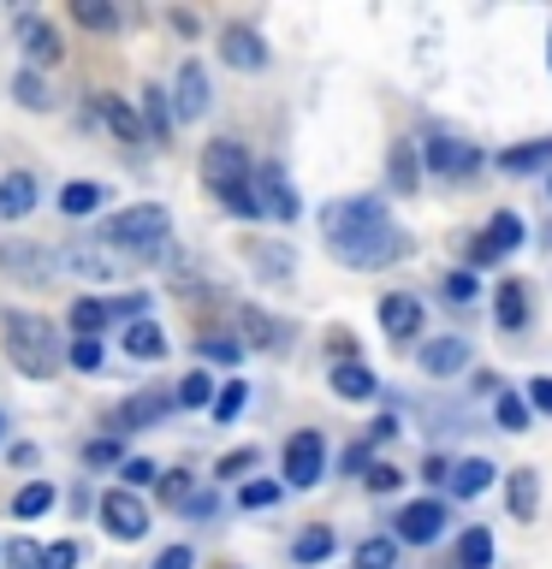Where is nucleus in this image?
<instances>
[{
    "instance_id": "nucleus-58",
    "label": "nucleus",
    "mask_w": 552,
    "mask_h": 569,
    "mask_svg": "<svg viewBox=\"0 0 552 569\" xmlns=\"http://www.w3.org/2000/svg\"><path fill=\"white\" fill-rule=\"evenodd\" d=\"M493 261H499L493 238H475V243H470V267H493Z\"/></svg>"
},
{
    "instance_id": "nucleus-40",
    "label": "nucleus",
    "mask_w": 552,
    "mask_h": 569,
    "mask_svg": "<svg viewBox=\"0 0 552 569\" xmlns=\"http://www.w3.org/2000/svg\"><path fill=\"white\" fill-rule=\"evenodd\" d=\"M196 356H208V362H238V356H244V338H226V332H203V338H196Z\"/></svg>"
},
{
    "instance_id": "nucleus-2",
    "label": "nucleus",
    "mask_w": 552,
    "mask_h": 569,
    "mask_svg": "<svg viewBox=\"0 0 552 569\" xmlns=\"http://www.w3.org/2000/svg\"><path fill=\"white\" fill-rule=\"evenodd\" d=\"M167 238H172V213L160 202H137L101 226V243L119 249L125 261H160L167 256Z\"/></svg>"
},
{
    "instance_id": "nucleus-14",
    "label": "nucleus",
    "mask_w": 552,
    "mask_h": 569,
    "mask_svg": "<svg viewBox=\"0 0 552 569\" xmlns=\"http://www.w3.org/2000/svg\"><path fill=\"white\" fill-rule=\"evenodd\" d=\"M416 368L427 380H452L457 368H470V345H463V338H427L416 350Z\"/></svg>"
},
{
    "instance_id": "nucleus-10",
    "label": "nucleus",
    "mask_w": 552,
    "mask_h": 569,
    "mask_svg": "<svg viewBox=\"0 0 552 569\" xmlns=\"http://www.w3.org/2000/svg\"><path fill=\"white\" fill-rule=\"evenodd\" d=\"M208 107H214L208 71H203V60H185V66H178V78H172V119L190 124V119H203Z\"/></svg>"
},
{
    "instance_id": "nucleus-30",
    "label": "nucleus",
    "mask_w": 552,
    "mask_h": 569,
    "mask_svg": "<svg viewBox=\"0 0 552 569\" xmlns=\"http://www.w3.org/2000/svg\"><path fill=\"white\" fill-rule=\"evenodd\" d=\"M238 327H244V338H249L256 350H285V327H279V320L267 315V309H244Z\"/></svg>"
},
{
    "instance_id": "nucleus-32",
    "label": "nucleus",
    "mask_w": 552,
    "mask_h": 569,
    "mask_svg": "<svg viewBox=\"0 0 552 569\" xmlns=\"http://www.w3.org/2000/svg\"><path fill=\"white\" fill-rule=\"evenodd\" d=\"M351 569H398V540H392V533H368V540L351 551Z\"/></svg>"
},
{
    "instance_id": "nucleus-6",
    "label": "nucleus",
    "mask_w": 552,
    "mask_h": 569,
    "mask_svg": "<svg viewBox=\"0 0 552 569\" xmlns=\"http://www.w3.org/2000/svg\"><path fill=\"white\" fill-rule=\"evenodd\" d=\"M321 475H327V445H321L315 427H303V433L285 439V487L309 492Z\"/></svg>"
},
{
    "instance_id": "nucleus-35",
    "label": "nucleus",
    "mask_w": 552,
    "mask_h": 569,
    "mask_svg": "<svg viewBox=\"0 0 552 569\" xmlns=\"http://www.w3.org/2000/svg\"><path fill=\"white\" fill-rule=\"evenodd\" d=\"M499 167H505V172H541V167H552V137L523 142V149H505V154H499Z\"/></svg>"
},
{
    "instance_id": "nucleus-7",
    "label": "nucleus",
    "mask_w": 552,
    "mask_h": 569,
    "mask_svg": "<svg viewBox=\"0 0 552 569\" xmlns=\"http://www.w3.org/2000/svg\"><path fill=\"white\" fill-rule=\"evenodd\" d=\"M445 522H452V510L440 505V498H416V505L398 510V522H392V540L398 546H434Z\"/></svg>"
},
{
    "instance_id": "nucleus-50",
    "label": "nucleus",
    "mask_w": 552,
    "mask_h": 569,
    "mask_svg": "<svg viewBox=\"0 0 552 569\" xmlns=\"http://www.w3.org/2000/svg\"><path fill=\"white\" fill-rule=\"evenodd\" d=\"M256 445H244V451H231V457H220V469H214V475H220V480H238V475H249V469H256Z\"/></svg>"
},
{
    "instance_id": "nucleus-52",
    "label": "nucleus",
    "mask_w": 552,
    "mask_h": 569,
    "mask_svg": "<svg viewBox=\"0 0 552 569\" xmlns=\"http://www.w3.org/2000/svg\"><path fill=\"white\" fill-rule=\"evenodd\" d=\"M398 480H404V475L392 469V462H374V469L363 475V487H368V492H398Z\"/></svg>"
},
{
    "instance_id": "nucleus-15",
    "label": "nucleus",
    "mask_w": 552,
    "mask_h": 569,
    "mask_svg": "<svg viewBox=\"0 0 552 569\" xmlns=\"http://www.w3.org/2000/svg\"><path fill=\"white\" fill-rule=\"evenodd\" d=\"M220 60L238 66V71H262L267 66V42L249 24H226L220 30Z\"/></svg>"
},
{
    "instance_id": "nucleus-31",
    "label": "nucleus",
    "mask_w": 552,
    "mask_h": 569,
    "mask_svg": "<svg viewBox=\"0 0 552 569\" xmlns=\"http://www.w3.org/2000/svg\"><path fill=\"white\" fill-rule=\"evenodd\" d=\"M107 202V190L96 184V178H71V184L60 190V213H71V220H83V213H96Z\"/></svg>"
},
{
    "instance_id": "nucleus-38",
    "label": "nucleus",
    "mask_w": 552,
    "mask_h": 569,
    "mask_svg": "<svg viewBox=\"0 0 552 569\" xmlns=\"http://www.w3.org/2000/svg\"><path fill=\"white\" fill-rule=\"evenodd\" d=\"M529 416H534V409H529V398H516V391H499V398H493V421L505 427V433H523Z\"/></svg>"
},
{
    "instance_id": "nucleus-29",
    "label": "nucleus",
    "mask_w": 552,
    "mask_h": 569,
    "mask_svg": "<svg viewBox=\"0 0 552 569\" xmlns=\"http://www.w3.org/2000/svg\"><path fill=\"white\" fill-rule=\"evenodd\" d=\"M101 119H107V131H114L119 142H142L149 131H142V119L131 113V101L125 96H101Z\"/></svg>"
},
{
    "instance_id": "nucleus-45",
    "label": "nucleus",
    "mask_w": 552,
    "mask_h": 569,
    "mask_svg": "<svg viewBox=\"0 0 552 569\" xmlns=\"http://www.w3.org/2000/svg\"><path fill=\"white\" fill-rule=\"evenodd\" d=\"M440 291L452 297V302H475V291H481V279L470 273V267H457V273H445V279H440Z\"/></svg>"
},
{
    "instance_id": "nucleus-11",
    "label": "nucleus",
    "mask_w": 552,
    "mask_h": 569,
    "mask_svg": "<svg viewBox=\"0 0 552 569\" xmlns=\"http://www.w3.org/2000/svg\"><path fill=\"white\" fill-rule=\"evenodd\" d=\"M422 167L440 172V178H470V172H481V149L475 142H457V137H427Z\"/></svg>"
},
{
    "instance_id": "nucleus-27",
    "label": "nucleus",
    "mask_w": 552,
    "mask_h": 569,
    "mask_svg": "<svg viewBox=\"0 0 552 569\" xmlns=\"http://www.w3.org/2000/svg\"><path fill=\"white\" fill-rule=\"evenodd\" d=\"M333 546H338V533H333L327 522H315V528H303V533H297L292 558H297L303 569H315V563H327V558H333Z\"/></svg>"
},
{
    "instance_id": "nucleus-37",
    "label": "nucleus",
    "mask_w": 552,
    "mask_h": 569,
    "mask_svg": "<svg viewBox=\"0 0 552 569\" xmlns=\"http://www.w3.org/2000/svg\"><path fill=\"white\" fill-rule=\"evenodd\" d=\"M214 398H220V391H214V373H203V368H196V373H185V380H178V409H214Z\"/></svg>"
},
{
    "instance_id": "nucleus-28",
    "label": "nucleus",
    "mask_w": 552,
    "mask_h": 569,
    "mask_svg": "<svg viewBox=\"0 0 552 569\" xmlns=\"http://www.w3.org/2000/svg\"><path fill=\"white\" fill-rule=\"evenodd\" d=\"M142 131H149L155 142H167L172 137V96H167V89H142Z\"/></svg>"
},
{
    "instance_id": "nucleus-48",
    "label": "nucleus",
    "mask_w": 552,
    "mask_h": 569,
    "mask_svg": "<svg viewBox=\"0 0 552 569\" xmlns=\"http://www.w3.org/2000/svg\"><path fill=\"white\" fill-rule=\"evenodd\" d=\"M238 505L244 510H267V505H279V487L274 480H249V487L238 492Z\"/></svg>"
},
{
    "instance_id": "nucleus-13",
    "label": "nucleus",
    "mask_w": 552,
    "mask_h": 569,
    "mask_svg": "<svg viewBox=\"0 0 552 569\" xmlns=\"http://www.w3.org/2000/svg\"><path fill=\"white\" fill-rule=\"evenodd\" d=\"M178 409V391H137V398H125L114 409V427L119 433H131V427H155L160 416H172Z\"/></svg>"
},
{
    "instance_id": "nucleus-17",
    "label": "nucleus",
    "mask_w": 552,
    "mask_h": 569,
    "mask_svg": "<svg viewBox=\"0 0 552 569\" xmlns=\"http://www.w3.org/2000/svg\"><path fill=\"white\" fill-rule=\"evenodd\" d=\"M18 42H24V53H30V66H60V30L48 24V18H18Z\"/></svg>"
},
{
    "instance_id": "nucleus-22",
    "label": "nucleus",
    "mask_w": 552,
    "mask_h": 569,
    "mask_svg": "<svg viewBox=\"0 0 552 569\" xmlns=\"http://www.w3.org/2000/svg\"><path fill=\"white\" fill-rule=\"evenodd\" d=\"M119 345H125V356H137V362H160V356H167V332H160L155 320H131V327L119 332Z\"/></svg>"
},
{
    "instance_id": "nucleus-12",
    "label": "nucleus",
    "mask_w": 552,
    "mask_h": 569,
    "mask_svg": "<svg viewBox=\"0 0 552 569\" xmlns=\"http://www.w3.org/2000/svg\"><path fill=\"white\" fill-rule=\"evenodd\" d=\"M416 256V238H410V231H381V238H368V243H356V249H345V267H392V261H410Z\"/></svg>"
},
{
    "instance_id": "nucleus-23",
    "label": "nucleus",
    "mask_w": 552,
    "mask_h": 569,
    "mask_svg": "<svg viewBox=\"0 0 552 569\" xmlns=\"http://www.w3.org/2000/svg\"><path fill=\"white\" fill-rule=\"evenodd\" d=\"M493 315H499V327H505V332H523V320H529V291H523V279H499Z\"/></svg>"
},
{
    "instance_id": "nucleus-62",
    "label": "nucleus",
    "mask_w": 552,
    "mask_h": 569,
    "mask_svg": "<svg viewBox=\"0 0 552 569\" xmlns=\"http://www.w3.org/2000/svg\"><path fill=\"white\" fill-rule=\"evenodd\" d=\"M0 439H7V416H0Z\"/></svg>"
},
{
    "instance_id": "nucleus-16",
    "label": "nucleus",
    "mask_w": 552,
    "mask_h": 569,
    "mask_svg": "<svg viewBox=\"0 0 552 569\" xmlns=\"http://www.w3.org/2000/svg\"><path fill=\"white\" fill-rule=\"evenodd\" d=\"M256 196H262V213H274V220H297V190L285 167H262L256 172Z\"/></svg>"
},
{
    "instance_id": "nucleus-3",
    "label": "nucleus",
    "mask_w": 552,
    "mask_h": 569,
    "mask_svg": "<svg viewBox=\"0 0 552 569\" xmlns=\"http://www.w3.org/2000/svg\"><path fill=\"white\" fill-rule=\"evenodd\" d=\"M321 231H327V249L333 256H345V249L381 238V231H392L386 220V202L381 196H351V202H327L321 208Z\"/></svg>"
},
{
    "instance_id": "nucleus-54",
    "label": "nucleus",
    "mask_w": 552,
    "mask_h": 569,
    "mask_svg": "<svg viewBox=\"0 0 552 569\" xmlns=\"http://www.w3.org/2000/svg\"><path fill=\"white\" fill-rule=\"evenodd\" d=\"M119 475H125V487H155V475H160V469H155L149 457H131V462H125Z\"/></svg>"
},
{
    "instance_id": "nucleus-51",
    "label": "nucleus",
    "mask_w": 552,
    "mask_h": 569,
    "mask_svg": "<svg viewBox=\"0 0 552 569\" xmlns=\"http://www.w3.org/2000/svg\"><path fill=\"white\" fill-rule=\"evenodd\" d=\"M42 569H78V540H53L42 551Z\"/></svg>"
},
{
    "instance_id": "nucleus-20",
    "label": "nucleus",
    "mask_w": 552,
    "mask_h": 569,
    "mask_svg": "<svg viewBox=\"0 0 552 569\" xmlns=\"http://www.w3.org/2000/svg\"><path fill=\"white\" fill-rule=\"evenodd\" d=\"M386 184H392V196H416L422 190V154H416V142H392Z\"/></svg>"
},
{
    "instance_id": "nucleus-21",
    "label": "nucleus",
    "mask_w": 552,
    "mask_h": 569,
    "mask_svg": "<svg viewBox=\"0 0 552 569\" xmlns=\"http://www.w3.org/2000/svg\"><path fill=\"white\" fill-rule=\"evenodd\" d=\"M381 327H386V338H416L422 332V302L404 297V291H386L381 297Z\"/></svg>"
},
{
    "instance_id": "nucleus-25",
    "label": "nucleus",
    "mask_w": 552,
    "mask_h": 569,
    "mask_svg": "<svg viewBox=\"0 0 552 569\" xmlns=\"http://www.w3.org/2000/svg\"><path fill=\"white\" fill-rule=\"evenodd\" d=\"M505 492H511V516H516V522H534V510H541V475H534V469H511Z\"/></svg>"
},
{
    "instance_id": "nucleus-43",
    "label": "nucleus",
    "mask_w": 552,
    "mask_h": 569,
    "mask_svg": "<svg viewBox=\"0 0 552 569\" xmlns=\"http://www.w3.org/2000/svg\"><path fill=\"white\" fill-rule=\"evenodd\" d=\"M42 551L48 546H36V540H12V546H0V563L7 569H42Z\"/></svg>"
},
{
    "instance_id": "nucleus-63",
    "label": "nucleus",
    "mask_w": 552,
    "mask_h": 569,
    "mask_svg": "<svg viewBox=\"0 0 552 569\" xmlns=\"http://www.w3.org/2000/svg\"><path fill=\"white\" fill-rule=\"evenodd\" d=\"M546 42H552V30H546ZM546 60H552V53H546Z\"/></svg>"
},
{
    "instance_id": "nucleus-56",
    "label": "nucleus",
    "mask_w": 552,
    "mask_h": 569,
    "mask_svg": "<svg viewBox=\"0 0 552 569\" xmlns=\"http://www.w3.org/2000/svg\"><path fill=\"white\" fill-rule=\"evenodd\" d=\"M149 569H196V551H190V546H167Z\"/></svg>"
},
{
    "instance_id": "nucleus-39",
    "label": "nucleus",
    "mask_w": 552,
    "mask_h": 569,
    "mask_svg": "<svg viewBox=\"0 0 552 569\" xmlns=\"http://www.w3.org/2000/svg\"><path fill=\"white\" fill-rule=\"evenodd\" d=\"M12 101H18V107H36V113H48V107H53V96H48V83L36 78L30 66L18 71V78H12Z\"/></svg>"
},
{
    "instance_id": "nucleus-64",
    "label": "nucleus",
    "mask_w": 552,
    "mask_h": 569,
    "mask_svg": "<svg viewBox=\"0 0 552 569\" xmlns=\"http://www.w3.org/2000/svg\"><path fill=\"white\" fill-rule=\"evenodd\" d=\"M546 190H552V184H546Z\"/></svg>"
},
{
    "instance_id": "nucleus-59",
    "label": "nucleus",
    "mask_w": 552,
    "mask_h": 569,
    "mask_svg": "<svg viewBox=\"0 0 552 569\" xmlns=\"http://www.w3.org/2000/svg\"><path fill=\"white\" fill-rule=\"evenodd\" d=\"M386 439H398V416H381L368 427V445H386Z\"/></svg>"
},
{
    "instance_id": "nucleus-33",
    "label": "nucleus",
    "mask_w": 552,
    "mask_h": 569,
    "mask_svg": "<svg viewBox=\"0 0 552 569\" xmlns=\"http://www.w3.org/2000/svg\"><path fill=\"white\" fill-rule=\"evenodd\" d=\"M53 498H60V492H53L48 480H30V487H18L12 516H18V522H36V516H48V510H53Z\"/></svg>"
},
{
    "instance_id": "nucleus-47",
    "label": "nucleus",
    "mask_w": 552,
    "mask_h": 569,
    "mask_svg": "<svg viewBox=\"0 0 552 569\" xmlns=\"http://www.w3.org/2000/svg\"><path fill=\"white\" fill-rule=\"evenodd\" d=\"M71 368H83V373H96L101 368V338H71Z\"/></svg>"
},
{
    "instance_id": "nucleus-5",
    "label": "nucleus",
    "mask_w": 552,
    "mask_h": 569,
    "mask_svg": "<svg viewBox=\"0 0 552 569\" xmlns=\"http://www.w3.org/2000/svg\"><path fill=\"white\" fill-rule=\"evenodd\" d=\"M0 267H7L18 284H48L53 273H60V249L24 243V238H7V243H0Z\"/></svg>"
},
{
    "instance_id": "nucleus-4",
    "label": "nucleus",
    "mask_w": 552,
    "mask_h": 569,
    "mask_svg": "<svg viewBox=\"0 0 552 569\" xmlns=\"http://www.w3.org/2000/svg\"><path fill=\"white\" fill-rule=\"evenodd\" d=\"M196 172H203V184L214 196H226L238 184H256V172H249V149H244V142H231V137H214L203 149V160H196Z\"/></svg>"
},
{
    "instance_id": "nucleus-55",
    "label": "nucleus",
    "mask_w": 552,
    "mask_h": 569,
    "mask_svg": "<svg viewBox=\"0 0 552 569\" xmlns=\"http://www.w3.org/2000/svg\"><path fill=\"white\" fill-rule=\"evenodd\" d=\"M523 398H529V409H541V416H552V380H546V373H534Z\"/></svg>"
},
{
    "instance_id": "nucleus-46",
    "label": "nucleus",
    "mask_w": 552,
    "mask_h": 569,
    "mask_svg": "<svg viewBox=\"0 0 552 569\" xmlns=\"http://www.w3.org/2000/svg\"><path fill=\"white\" fill-rule=\"evenodd\" d=\"M244 398H249V386H244V380H226L220 398H214V421H231V416L244 409Z\"/></svg>"
},
{
    "instance_id": "nucleus-53",
    "label": "nucleus",
    "mask_w": 552,
    "mask_h": 569,
    "mask_svg": "<svg viewBox=\"0 0 552 569\" xmlns=\"http://www.w3.org/2000/svg\"><path fill=\"white\" fill-rule=\"evenodd\" d=\"M338 469H345V475H356V469H363V475H368V469H374V445H368V439H356L351 451L338 457Z\"/></svg>"
},
{
    "instance_id": "nucleus-36",
    "label": "nucleus",
    "mask_w": 552,
    "mask_h": 569,
    "mask_svg": "<svg viewBox=\"0 0 552 569\" xmlns=\"http://www.w3.org/2000/svg\"><path fill=\"white\" fill-rule=\"evenodd\" d=\"M107 320H114V315H107L101 297H78V302H71V332H78V338H96Z\"/></svg>"
},
{
    "instance_id": "nucleus-42",
    "label": "nucleus",
    "mask_w": 552,
    "mask_h": 569,
    "mask_svg": "<svg viewBox=\"0 0 552 569\" xmlns=\"http://www.w3.org/2000/svg\"><path fill=\"white\" fill-rule=\"evenodd\" d=\"M487 238H493V249L499 256H511L516 243H523V220H516V213L505 208V213H493V226H487Z\"/></svg>"
},
{
    "instance_id": "nucleus-26",
    "label": "nucleus",
    "mask_w": 552,
    "mask_h": 569,
    "mask_svg": "<svg viewBox=\"0 0 552 569\" xmlns=\"http://www.w3.org/2000/svg\"><path fill=\"white\" fill-rule=\"evenodd\" d=\"M493 462L487 457H470V462H452V480H445V487H452V498H475V492H487L493 487Z\"/></svg>"
},
{
    "instance_id": "nucleus-49",
    "label": "nucleus",
    "mask_w": 552,
    "mask_h": 569,
    "mask_svg": "<svg viewBox=\"0 0 552 569\" xmlns=\"http://www.w3.org/2000/svg\"><path fill=\"white\" fill-rule=\"evenodd\" d=\"M160 498H167V505H196V487H190V475L185 469H178V475H167V480H160Z\"/></svg>"
},
{
    "instance_id": "nucleus-61",
    "label": "nucleus",
    "mask_w": 552,
    "mask_h": 569,
    "mask_svg": "<svg viewBox=\"0 0 552 569\" xmlns=\"http://www.w3.org/2000/svg\"><path fill=\"white\" fill-rule=\"evenodd\" d=\"M475 391H481V398H499V373H493V368L475 373Z\"/></svg>"
},
{
    "instance_id": "nucleus-8",
    "label": "nucleus",
    "mask_w": 552,
    "mask_h": 569,
    "mask_svg": "<svg viewBox=\"0 0 552 569\" xmlns=\"http://www.w3.org/2000/svg\"><path fill=\"white\" fill-rule=\"evenodd\" d=\"M125 267H131V261H125L119 249H107L101 238H89V243H71V249H60V273H78V279H96V284L119 279Z\"/></svg>"
},
{
    "instance_id": "nucleus-34",
    "label": "nucleus",
    "mask_w": 552,
    "mask_h": 569,
    "mask_svg": "<svg viewBox=\"0 0 552 569\" xmlns=\"http://www.w3.org/2000/svg\"><path fill=\"white\" fill-rule=\"evenodd\" d=\"M493 563V533L487 528H463L457 533V569H487Z\"/></svg>"
},
{
    "instance_id": "nucleus-44",
    "label": "nucleus",
    "mask_w": 552,
    "mask_h": 569,
    "mask_svg": "<svg viewBox=\"0 0 552 569\" xmlns=\"http://www.w3.org/2000/svg\"><path fill=\"white\" fill-rule=\"evenodd\" d=\"M220 208H231L238 220H256V213H262V196H256V184H238V190L220 196Z\"/></svg>"
},
{
    "instance_id": "nucleus-60",
    "label": "nucleus",
    "mask_w": 552,
    "mask_h": 569,
    "mask_svg": "<svg viewBox=\"0 0 552 569\" xmlns=\"http://www.w3.org/2000/svg\"><path fill=\"white\" fill-rule=\"evenodd\" d=\"M422 480H434V487H440V480H452V462H445V457H427V462H422Z\"/></svg>"
},
{
    "instance_id": "nucleus-19",
    "label": "nucleus",
    "mask_w": 552,
    "mask_h": 569,
    "mask_svg": "<svg viewBox=\"0 0 552 569\" xmlns=\"http://www.w3.org/2000/svg\"><path fill=\"white\" fill-rule=\"evenodd\" d=\"M244 256L256 261V273L267 279V284H285L297 273V261H292V249L285 243H267V238H244Z\"/></svg>"
},
{
    "instance_id": "nucleus-57",
    "label": "nucleus",
    "mask_w": 552,
    "mask_h": 569,
    "mask_svg": "<svg viewBox=\"0 0 552 569\" xmlns=\"http://www.w3.org/2000/svg\"><path fill=\"white\" fill-rule=\"evenodd\" d=\"M83 457L96 462V469H107V462H119V439H96V445H89Z\"/></svg>"
},
{
    "instance_id": "nucleus-1",
    "label": "nucleus",
    "mask_w": 552,
    "mask_h": 569,
    "mask_svg": "<svg viewBox=\"0 0 552 569\" xmlns=\"http://www.w3.org/2000/svg\"><path fill=\"white\" fill-rule=\"evenodd\" d=\"M0 338H7V362L24 373V380H53L66 362V350H60V332L48 327L42 315H30V309H7L0 315Z\"/></svg>"
},
{
    "instance_id": "nucleus-18",
    "label": "nucleus",
    "mask_w": 552,
    "mask_h": 569,
    "mask_svg": "<svg viewBox=\"0 0 552 569\" xmlns=\"http://www.w3.org/2000/svg\"><path fill=\"white\" fill-rule=\"evenodd\" d=\"M36 202H42L36 172H7L0 178V220H24V213H36Z\"/></svg>"
},
{
    "instance_id": "nucleus-24",
    "label": "nucleus",
    "mask_w": 552,
    "mask_h": 569,
    "mask_svg": "<svg viewBox=\"0 0 552 569\" xmlns=\"http://www.w3.org/2000/svg\"><path fill=\"white\" fill-rule=\"evenodd\" d=\"M333 391H338L345 403H368L374 391H381V380H374L363 362H333Z\"/></svg>"
},
{
    "instance_id": "nucleus-9",
    "label": "nucleus",
    "mask_w": 552,
    "mask_h": 569,
    "mask_svg": "<svg viewBox=\"0 0 552 569\" xmlns=\"http://www.w3.org/2000/svg\"><path fill=\"white\" fill-rule=\"evenodd\" d=\"M101 522L114 540H142L149 533V505L131 487H114V492H101Z\"/></svg>"
},
{
    "instance_id": "nucleus-41",
    "label": "nucleus",
    "mask_w": 552,
    "mask_h": 569,
    "mask_svg": "<svg viewBox=\"0 0 552 569\" xmlns=\"http://www.w3.org/2000/svg\"><path fill=\"white\" fill-rule=\"evenodd\" d=\"M71 18H78L83 30H119V12L114 7H101V0H71Z\"/></svg>"
}]
</instances>
